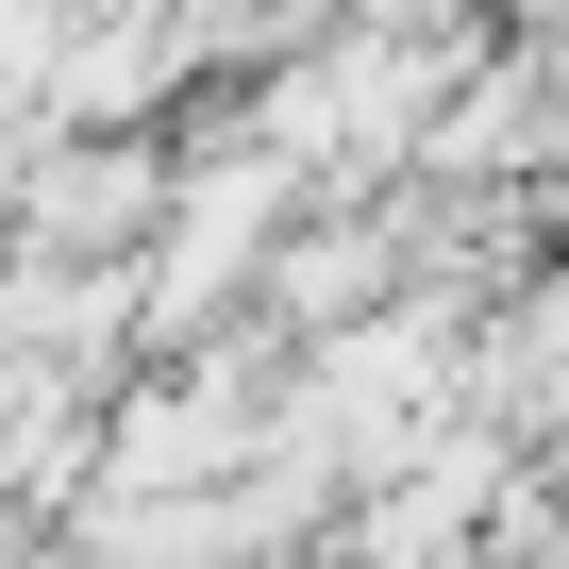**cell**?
<instances>
[{
	"label": "cell",
	"instance_id": "obj_1",
	"mask_svg": "<svg viewBox=\"0 0 569 569\" xmlns=\"http://www.w3.org/2000/svg\"><path fill=\"white\" fill-rule=\"evenodd\" d=\"M101 402H118V386H84V369H51V352L0 336V486H18L34 519H68V502L101 486Z\"/></svg>",
	"mask_w": 569,
	"mask_h": 569
},
{
	"label": "cell",
	"instance_id": "obj_2",
	"mask_svg": "<svg viewBox=\"0 0 569 569\" xmlns=\"http://www.w3.org/2000/svg\"><path fill=\"white\" fill-rule=\"evenodd\" d=\"M486 18H502V34H552V18H569V0H486Z\"/></svg>",
	"mask_w": 569,
	"mask_h": 569
},
{
	"label": "cell",
	"instance_id": "obj_3",
	"mask_svg": "<svg viewBox=\"0 0 569 569\" xmlns=\"http://www.w3.org/2000/svg\"><path fill=\"white\" fill-rule=\"evenodd\" d=\"M34 569H101V552H84V536H68V519H51V536H34Z\"/></svg>",
	"mask_w": 569,
	"mask_h": 569
}]
</instances>
